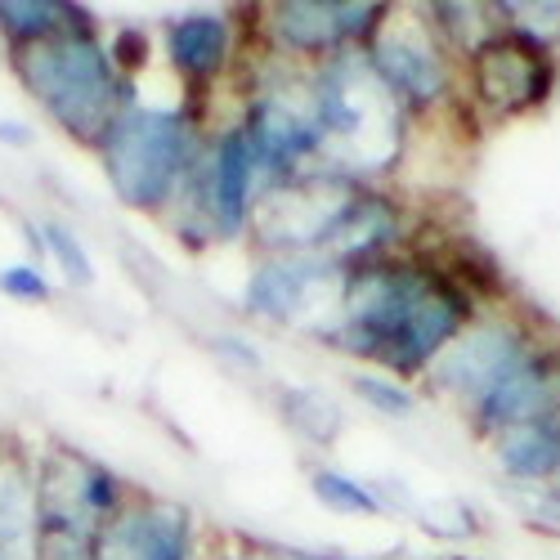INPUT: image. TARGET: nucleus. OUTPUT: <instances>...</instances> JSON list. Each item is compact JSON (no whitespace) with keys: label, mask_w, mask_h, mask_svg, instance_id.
Instances as JSON below:
<instances>
[{"label":"nucleus","mask_w":560,"mask_h":560,"mask_svg":"<svg viewBox=\"0 0 560 560\" xmlns=\"http://www.w3.org/2000/svg\"><path fill=\"white\" fill-rule=\"evenodd\" d=\"M480 318V301L435 260H372L346 283L341 346L390 377H427L431 363Z\"/></svg>","instance_id":"nucleus-1"},{"label":"nucleus","mask_w":560,"mask_h":560,"mask_svg":"<svg viewBox=\"0 0 560 560\" xmlns=\"http://www.w3.org/2000/svg\"><path fill=\"white\" fill-rule=\"evenodd\" d=\"M23 77L32 85V95L50 108L68 130L95 139L108 135L117 81H113V59L100 50L85 32H63L36 40V50L23 59Z\"/></svg>","instance_id":"nucleus-2"},{"label":"nucleus","mask_w":560,"mask_h":560,"mask_svg":"<svg viewBox=\"0 0 560 560\" xmlns=\"http://www.w3.org/2000/svg\"><path fill=\"white\" fill-rule=\"evenodd\" d=\"M184 130L179 113L166 108H130L121 113L104 135V162L113 175V189L130 207H162L175 189V175L184 166Z\"/></svg>","instance_id":"nucleus-3"},{"label":"nucleus","mask_w":560,"mask_h":560,"mask_svg":"<svg viewBox=\"0 0 560 560\" xmlns=\"http://www.w3.org/2000/svg\"><path fill=\"white\" fill-rule=\"evenodd\" d=\"M466 81H471V100L489 117L511 121L551 104L560 85V55L516 27H502L476 55H466Z\"/></svg>","instance_id":"nucleus-4"},{"label":"nucleus","mask_w":560,"mask_h":560,"mask_svg":"<svg viewBox=\"0 0 560 560\" xmlns=\"http://www.w3.org/2000/svg\"><path fill=\"white\" fill-rule=\"evenodd\" d=\"M542 337L529 328V323L521 318H476L471 328H466L427 372V382L431 390L457 399L462 408H476L502 377H511L525 359L529 350L538 346Z\"/></svg>","instance_id":"nucleus-5"},{"label":"nucleus","mask_w":560,"mask_h":560,"mask_svg":"<svg viewBox=\"0 0 560 560\" xmlns=\"http://www.w3.org/2000/svg\"><path fill=\"white\" fill-rule=\"evenodd\" d=\"M372 77L404 113H431L453 95V59L435 27H382L363 50Z\"/></svg>","instance_id":"nucleus-6"},{"label":"nucleus","mask_w":560,"mask_h":560,"mask_svg":"<svg viewBox=\"0 0 560 560\" xmlns=\"http://www.w3.org/2000/svg\"><path fill=\"white\" fill-rule=\"evenodd\" d=\"M551 412H560V346L551 341H538L511 377H502L476 408H466L471 431L480 440H493L511 427L534 422V417H551Z\"/></svg>","instance_id":"nucleus-7"},{"label":"nucleus","mask_w":560,"mask_h":560,"mask_svg":"<svg viewBox=\"0 0 560 560\" xmlns=\"http://www.w3.org/2000/svg\"><path fill=\"white\" fill-rule=\"evenodd\" d=\"M493 466L506 485L516 489H542L560 480V412L551 417H534L502 435L489 440Z\"/></svg>","instance_id":"nucleus-8"},{"label":"nucleus","mask_w":560,"mask_h":560,"mask_svg":"<svg viewBox=\"0 0 560 560\" xmlns=\"http://www.w3.org/2000/svg\"><path fill=\"white\" fill-rule=\"evenodd\" d=\"M252 144L247 130H233L220 139L215 149V166H211V207H215V229L220 233H238L247 224V207H252Z\"/></svg>","instance_id":"nucleus-9"},{"label":"nucleus","mask_w":560,"mask_h":560,"mask_svg":"<svg viewBox=\"0 0 560 560\" xmlns=\"http://www.w3.org/2000/svg\"><path fill=\"white\" fill-rule=\"evenodd\" d=\"M314 288V269L301 260H269L265 269H256L252 288H247V305L273 323H283L292 314H301V305L310 301Z\"/></svg>","instance_id":"nucleus-10"},{"label":"nucleus","mask_w":560,"mask_h":560,"mask_svg":"<svg viewBox=\"0 0 560 560\" xmlns=\"http://www.w3.org/2000/svg\"><path fill=\"white\" fill-rule=\"evenodd\" d=\"M171 59L189 77H211L229 59V23L220 14H194L171 27Z\"/></svg>","instance_id":"nucleus-11"},{"label":"nucleus","mask_w":560,"mask_h":560,"mask_svg":"<svg viewBox=\"0 0 560 560\" xmlns=\"http://www.w3.org/2000/svg\"><path fill=\"white\" fill-rule=\"evenodd\" d=\"M283 412H288V422H292L301 435H310V440H318V444H332V440L341 435V408H337L328 395H323V390H310V386L288 390Z\"/></svg>","instance_id":"nucleus-12"},{"label":"nucleus","mask_w":560,"mask_h":560,"mask_svg":"<svg viewBox=\"0 0 560 560\" xmlns=\"http://www.w3.org/2000/svg\"><path fill=\"white\" fill-rule=\"evenodd\" d=\"M314 493L323 506H332V511H346V516H382L386 502L377 498V489L372 485H359L341 471H318L314 476Z\"/></svg>","instance_id":"nucleus-13"},{"label":"nucleus","mask_w":560,"mask_h":560,"mask_svg":"<svg viewBox=\"0 0 560 560\" xmlns=\"http://www.w3.org/2000/svg\"><path fill=\"white\" fill-rule=\"evenodd\" d=\"M350 390L368 408H377L382 417H412L417 412V395L399 377H390V372H359V377L350 382Z\"/></svg>","instance_id":"nucleus-14"},{"label":"nucleus","mask_w":560,"mask_h":560,"mask_svg":"<svg viewBox=\"0 0 560 560\" xmlns=\"http://www.w3.org/2000/svg\"><path fill=\"white\" fill-rule=\"evenodd\" d=\"M130 547L135 560H184V534L166 525V516H135Z\"/></svg>","instance_id":"nucleus-15"},{"label":"nucleus","mask_w":560,"mask_h":560,"mask_svg":"<svg viewBox=\"0 0 560 560\" xmlns=\"http://www.w3.org/2000/svg\"><path fill=\"white\" fill-rule=\"evenodd\" d=\"M72 10L68 5H0V23L10 27V36H23V40H45L55 36L59 19H68Z\"/></svg>","instance_id":"nucleus-16"},{"label":"nucleus","mask_w":560,"mask_h":560,"mask_svg":"<svg viewBox=\"0 0 560 560\" xmlns=\"http://www.w3.org/2000/svg\"><path fill=\"white\" fill-rule=\"evenodd\" d=\"M516 506L521 516L538 529L560 538V485H542V489H516Z\"/></svg>","instance_id":"nucleus-17"},{"label":"nucleus","mask_w":560,"mask_h":560,"mask_svg":"<svg viewBox=\"0 0 560 560\" xmlns=\"http://www.w3.org/2000/svg\"><path fill=\"white\" fill-rule=\"evenodd\" d=\"M45 243H50V252H55V260L63 265V273L72 278L77 288H90L95 283V265H90V256H85V247L72 238L68 229H59V224H50L45 229Z\"/></svg>","instance_id":"nucleus-18"},{"label":"nucleus","mask_w":560,"mask_h":560,"mask_svg":"<svg viewBox=\"0 0 560 560\" xmlns=\"http://www.w3.org/2000/svg\"><path fill=\"white\" fill-rule=\"evenodd\" d=\"M0 292H10L19 301H50V283H45L40 269H32V265L0 269Z\"/></svg>","instance_id":"nucleus-19"},{"label":"nucleus","mask_w":560,"mask_h":560,"mask_svg":"<svg viewBox=\"0 0 560 560\" xmlns=\"http://www.w3.org/2000/svg\"><path fill=\"white\" fill-rule=\"evenodd\" d=\"M0 139H5V144H27V126L23 121H0Z\"/></svg>","instance_id":"nucleus-20"},{"label":"nucleus","mask_w":560,"mask_h":560,"mask_svg":"<svg viewBox=\"0 0 560 560\" xmlns=\"http://www.w3.org/2000/svg\"><path fill=\"white\" fill-rule=\"evenodd\" d=\"M556 485H560V480H556Z\"/></svg>","instance_id":"nucleus-21"}]
</instances>
